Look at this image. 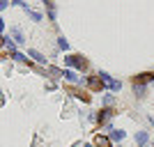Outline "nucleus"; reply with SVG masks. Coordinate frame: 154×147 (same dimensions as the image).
I'll list each match as a JSON object with an SVG mask.
<instances>
[{"label":"nucleus","mask_w":154,"mask_h":147,"mask_svg":"<svg viewBox=\"0 0 154 147\" xmlns=\"http://www.w3.org/2000/svg\"><path fill=\"white\" fill-rule=\"evenodd\" d=\"M67 92H69V94H74V96H78V99H83V101H90V94H88V92H83V90H78V87H74V85H69V87H67Z\"/></svg>","instance_id":"1"},{"label":"nucleus","mask_w":154,"mask_h":147,"mask_svg":"<svg viewBox=\"0 0 154 147\" xmlns=\"http://www.w3.org/2000/svg\"><path fill=\"white\" fill-rule=\"evenodd\" d=\"M0 28H2V21H0Z\"/></svg>","instance_id":"7"},{"label":"nucleus","mask_w":154,"mask_h":147,"mask_svg":"<svg viewBox=\"0 0 154 147\" xmlns=\"http://www.w3.org/2000/svg\"><path fill=\"white\" fill-rule=\"evenodd\" d=\"M152 76H154V74H140V76L134 78V83L136 85H143V83H147V81H152Z\"/></svg>","instance_id":"3"},{"label":"nucleus","mask_w":154,"mask_h":147,"mask_svg":"<svg viewBox=\"0 0 154 147\" xmlns=\"http://www.w3.org/2000/svg\"><path fill=\"white\" fill-rule=\"evenodd\" d=\"M110 115H113V110H101V113H99V120H101V122H106Z\"/></svg>","instance_id":"5"},{"label":"nucleus","mask_w":154,"mask_h":147,"mask_svg":"<svg viewBox=\"0 0 154 147\" xmlns=\"http://www.w3.org/2000/svg\"><path fill=\"white\" fill-rule=\"evenodd\" d=\"M88 85H90V90H94V92H99V90L103 87L101 78H97V76H90V81H88Z\"/></svg>","instance_id":"2"},{"label":"nucleus","mask_w":154,"mask_h":147,"mask_svg":"<svg viewBox=\"0 0 154 147\" xmlns=\"http://www.w3.org/2000/svg\"><path fill=\"white\" fill-rule=\"evenodd\" d=\"M94 145L97 147H110V140L106 138V136H97V138H94Z\"/></svg>","instance_id":"4"},{"label":"nucleus","mask_w":154,"mask_h":147,"mask_svg":"<svg viewBox=\"0 0 154 147\" xmlns=\"http://www.w3.org/2000/svg\"><path fill=\"white\" fill-rule=\"evenodd\" d=\"M113 138H115V140H120V138H124V131H113Z\"/></svg>","instance_id":"6"}]
</instances>
